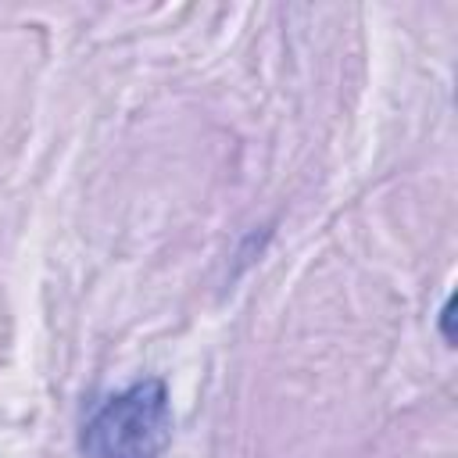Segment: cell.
Masks as SVG:
<instances>
[{
	"instance_id": "obj_1",
	"label": "cell",
	"mask_w": 458,
	"mask_h": 458,
	"mask_svg": "<svg viewBox=\"0 0 458 458\" xmlns=\"http://www.w3.org/2000/svg\"><path fill=\"white\" fill-rule=\"evenodd\" d=\"M172 440V401L157 376L111 394L82 426L86 458H157Z\"/></svg>"
}]
</instances>
